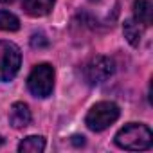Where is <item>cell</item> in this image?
Returning a JSON list of instances; mask_svg holds the SVG:
<instances>
[{
	"label": "cell",
	"mask_w": 153,
	"mask_h": 153,
	"mask_svg": "<svg viewBox=\"0 0 153 153\" xmlns=\"http://www.w3.org/2000/svg\"><path fill=\"white\" fill-rule=\"evenodd\" d=\"M9 123L13 128L20 130L31 123V110L25 103H15L9 110Z\"/></svg>",
	"instance_id": "obj_6"
},
{
	"label": "cell",
	"mask_w": 153,
	"mask_h": 153,
	"mask_svg": "<svg viewBox=\"0 0 153 153\" xmlns=\"http://www.w3.org/2000/svg\"><path fill=\"white\" fill-rule=\"evenodd\" d=\"M151 13L153 6L149 0H135L133 2V20H137L142 27L151 25Z\"/></svg>",
	"instance_id": "obj_8"
},
{
	"label": "cell",
	"mask_w": 153,
	"mask_h": 153,
	"mask_svg": "<svg viewBox=\"0 0 153 153\" xmlns=\"http://www.w3.org/2000/svg\"><path fill=\"white\" fill-rule=\"evenodd\" d=\"M20 20L9 13V11H0V31H18Z\"/></svg>",
	"instance_id": "obj_11"
},
{
	"label": "cell",
	"mask_w": 153,
	"mask_h": 153,
	"mask_svg": "<svg viewBox=\"0 0 153 153\" xmlns=\"http://www.w3.org/2000/svg\"><path fill=\"white\" fill-rule=\"evenodd\" d=\"M54 0H24V9L29 16H45L52 11Z\"/></svg>",
	"instance_id": "obj_7"
},
{
	"label": "cell",
	"mask_w": 153,
	"mask_h": 153,
	"mask_svg": "<svg viewBox=\"0 0 153 153\" xmlns=\"http://www.w3.org/2000/svg\"><path fill=\"white\" fill-rule=\"evenodd\" d=\"M123 31H124V38L128 40V43H130V45L137 47V45L140 43V38H142L144 27H142L137 20H133V18L126 20V22H124V25H123Z\"/></svg>",
	"instance_id": "obj_9"
},
{
	"label": "cell",
	"mask_w": 153,
	"mask_h": 153,
	"mask_svg": "<svg viewBox=\"0 0 153 153\" xmlns=\"http://www.w3.org/2000/svg\"><path fill=\"white\" fill-rule=\"evenodd\" d=\"M45 149V139L40 135H29L18 144V151L22 153H40Z\"/></svg>",
	"instance_id": "obj_10"
},
{
	"label": "cell",
	"mask_w": 153,
	"mask_h": 153,
	"mask_svg": "<svg viewBox=\"0 0 153 153\" xmlns=\"http://www.w3.org/2000/svg\"><path fill=\"white\" fill-rule=\"evenodd\" d=\"M115 144L123 149L130 151H140L148 149L153 144V133L146 124L130 123L124 128H121L115 135Z\"/></svg>",
	"instance_id": "obj_1"
},
{
	"label": "cell",
	"mask_w": 153,
	"mask_h": 153,
	"mask_svg": "<svg viewBox=\"0 0 153 153\" xmlns=\"http://www.w3.org/2000/svg\"><path fill=\"white\" fill-rule=\"evenodd\" d=\"M22 54L11 42H0V81H9L20 70Z\"/></svg>",
	"instance_id": "obj_4"
},
{
	"label": "cell",
	"mask_w": 153,
	"mask_h": 153,
	"mask_svg": "<svg viewBox=\"0 0 153 153\" xmlns=\"http://www.w3.org/2000/svg\"><path fill=\"white\" fill-rule=\"evenodd\" d=\"M2 144H4V137H2V135H0V146H2Z\"/></svg>",
	"instance_id": "obj_15"
},
{
	"label": "cell",
	"mask_w": 153,
	"mask_h": 153,
	"mask_svg": "<svg viewBox=\"0 0 153 153\" xmlns=\"http://www.w3.org/2000/svg\"><path fill=\"white\" fill-rule=\"evenodd\" d=\"M15 0H0V4H13Z\"/></svg>",
	"instance_id": "obj_14"
},
{
	"label": "cell",
	"mask_w": 153,
	"mask_h": 153,
	"mask_svg": "<svg viewBox=\"0 0 153 153\" xmlns=\"http://www.w3.org/2000/svg\"><path fill=\"white\" fill-rule=\"evenodd\" d=\"M92 2H94V0H92Z\"/></svg>",
	"instance_id": "obj_16"
},
{
	"label": "cell",
	"mask_w": 153,
	"mask_h": 153,
	"mask_svg": "<svg viewBox=\"0 0 153 153\" xmlns=\"http://www.w3.org/2000/svg\"><path fill=\"white\" fill-rule=\"evenodd\" d=\"M117 119H119V106L112 101H101L88 110L85 123L92 131H103Z\"/></svg>",
	"instance_id": "obj_2"
},
{
	"label": "cell",
	"mask_w": 153,
	"mask_h": 153,
	"mask_svg": "<svg viewBox=\"0 0 153 153\" xmlns=\"http://www.w3.org/2000/svg\"><path fill=\"white\" fill-rule=\"evenodd\" d=\"M31 45H33V47H47V45H49V40L45 38L43 33H38V34H33Z\"/></svg>",
	"instance_id": "obj_12"
},
{
	"label": "cell",
	"mask_w": 153,
	"mask_h": 153,
	"mask_svg": "<svg viewBox=\"0 0 153 153\" xmlns=\"http://www.w3.org/2000/svg\"><path fill=\"white\" fill-rule=\"evenodd\" d=\"M115 70V63L112 58L108 56H96L92 58L85 68H83V76L88 85H99L103 81H106L110 76L114 74Z\"/></svg>",
	"instance_id": "obj_5"
},
{
	"label": "cell",
	"mask_w": 153,
	"mask_h": 153,
	"mask_svg": "<svg viewBox=\"0 0 153 153\" xmlns=\"http://www.w3.org/2000/svg\"><path fill=\"white\" fill-rule=\"evenodd\" d=\"M72 144L74 146H83L85 144V137L83 135H74L72 137Z\"/></svg>",
	"instance_id": "obj_13"
},
{
	"label": "cell",
	"mask_w": 153,
	"mask_h": 153,
	"mask_svg": "<svg viewBox=\"0 0 153 153\" xmlns=\"http://www.w3.org/2000/svg\"><path fill=\"white\" fill-rule=\"evenodd\" d=\"M27 87L36 97H49L54 88V68L49 63L36 65L27 78Z\"/></svg>",
	"instance_id": "obj_3"
}]
</instances>
